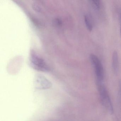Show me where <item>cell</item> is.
<instances>
[{
  "mask_svg": "<svg viewBox=\"0 0 121 121\" xmlns=\"http://www.w3.org/2000/svg\"><path fill=\"white\" fill-rule=\"evenodd\" d=\"M35 84L36 89L39 90L49 89L52 86V83L48 80L40 76L36 78Z\"/></svg>",
  "mask_w": 121,
  "mask_h": 121,
  "instance_id": "277c9868",
  "label": "cell"
},
{
  "mask_svg": "<svg viewBox=\"0 0 121 121\" xmlns=\"http://www.w3.org/2000/svg\"><path fill=\"white\" fill-rule=\"evenodd\" d=\"M120 34L121 35V13L120 14Z\"/></svg>",
  "mask_w": 121,
  "mask_h": 121,
  "instance_id": "9c48e42d",
  "label": "cell"
},
{
  "mask_svg": "<svg viewBox=\"0 0 121 121\" xmlns=\"http://www.w3.org/2000/svg\"><path fill=\"white\" fill-rule=\"evenodd\" d=\"M119 90L118 95H119V98L120 101L121 103V80L119 81Z\"/></svg>",
  "mask_w": 121,
  "mask_h": 121,
  "instance_id": "ba28073f",
  "label": "cell"
},
{
  "mask_svg": "<svg viewBox=\"0 0 121 121\" xmlns=\"http://www.w3.org/2000/svg\"><path fill=\"white\" fill-rule=\"evenodd\" d=\"M90 58L94 67L97 82H103L104 78V71L102 63L97 56L93 54H91Z\"/></svg>",
  "mask_w": 121,
  "mask_h": 121,
  "instance_id": "7a4b0ae2",
  "label": "cell"
},
{
  "mask_svg": "<svg viewBox=\"0 0 121 121\" xmlns=\"http://www.w3.org/2000/svg\"><path fill=\"white\" fill-rule=\"evenodd\" d=\"M30 60L33 68L40 71L46 72L49 70V68L45 61L34 54H32Z\"/></svg>",
  "mask_w": 121,
  "mask_h": 121,
  "instance_id": "3957f363",
  "label": "cell"
},
{
  "mask_svg": "<svg viewBox=\"0 0 121 121\" xmlns=\"http://www.w3.org/2000/svg\"><path fill=\"white\" fill-rule=\"evenodd\" d=\"M84 19H85L86 25L89 31H92L93 28L92 26V24H91L89 17L87 15H85Z\"/></svg>",
  "mask_w": 121,
  "mask_h": 121,
  "instance_id": "8992f818",
  "label": "cell"
},
{
  "mask_svg": "<svg viewBox=\"0 0 121 121\" xmlns=\"http://www.w3.org/2000/svg\"><path fill=\"white\" fill-rule=\"evenodd\" d=\"M100 101L103 106L111 114L114 112L112 103L106 87L103 82H97Z\"/></svg>",
  "mask_w": 121,
  "mask_h": 121,
  "instance_id": "6da1fadb",
  "label": "cell"
},
{
  "mask_svg": "<svg viewBox=\"0 0 121 121\" xmlns=\"http://www.w3.org/2000/svg\"><path fill=\"white\" fill-rule=\"evenodd\" d=\"M112 65L114 73H117L119 68V56L118 53L116 51L113 52L112 54Z\"/></svg>",
  "mask_w": 121,
  "mask_h": 121,
  "instance_id": "5b68a950",
  "label": "cell"
},
{
  "mask_svg": "<svg viewBox=\"0 0 121 121\" xmlns=\"http://www.w3.org/2000/svg\"><path fill=\"white\" fill-rule=\"evenodd\" d=\"M90 2L95 9H99L100 7V2L99 0H91Z\"/></svg>",
  "mask_w": 121,
  "mask_h": 121,
  "instance_id": "52a82bcc",
  "label": "cell"
}]
</instances>
